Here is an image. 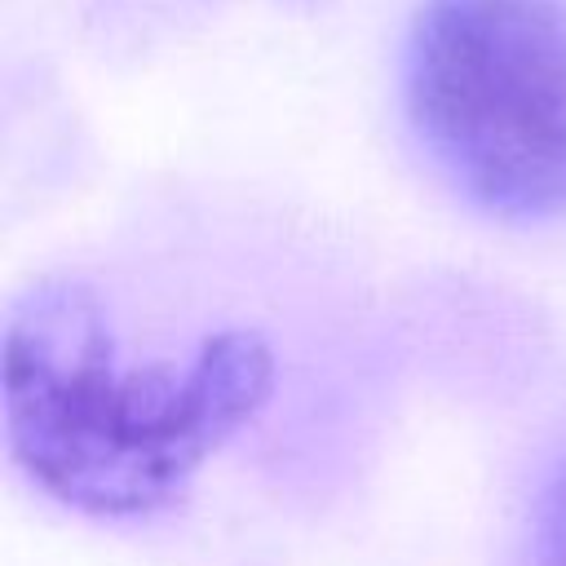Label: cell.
<instances>
[{
	"label": "cell",
	"mask_w": 566,
	"mask_h": 566,
	"mask_svg": "<svg viewBox=\"0 0 566 566\" xmlns=\"http://www.w3.org/2000/svg\"><path fill=\"white\" fill-rule=\"evenodd\" d=\"M402 106L433 168L486 217H566V4L420 0Z\"/></svg>",
	"instance_id": "2"
},
{
	"label": "cell",
	"mask_w": 566,
	"mask_h": 566,
	"mask_svg": "<svg viewBox=\"0 0 566 566\" xmlns=\"http://www.w3.org/2000/svg\"><path fill=\"white\" fill-rule=\"evenodd\" d=\"M535 566H566V469L553 478L535 526Z\"/></svg>",
	"instance_id": "3"
},
{
	"label": "cell",
	"mask_w": 566,
	"mask_h": 566,
	"mask_svg": "<svg viewBox=\"0 0 566 566\" xmlns=\"http://www.w3.org/2000/svg\"><path fill=\"white\" fill-rule=\"evenodd\" d=\"M274 394V349L252 327L186 358L124 363L80 279L31 283L4 318V442L18 469L88 517H150L186 495Z\"/></svg>",
	"instance_id": "1"
}]
</instances>
